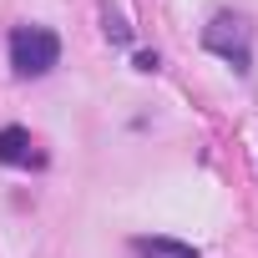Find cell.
Segmentation results:
<instances>
[{"label":"cell","mask_w":258,"mask_h":258,"mask_svg":"<svg viewBox=\"0 0 258 258\" xmlns=\"http://www.w3.org/2000/svg\"><path fill=\"white\" fill-rule=\"evenodd\" d=\"M101 21H106V36H111V41H121V46H126V41H132V26H126V21H121V16H116L111 6L101 11Z\"/></svg>","instance_id":"cell-5"},{"label":"cell","mask_w":258,"mask_h":258,"mask_svg":"<svg viewBox=\"0 0 258 258\" xmlns=\"http://www.w3.org/2000/svg\"><path fill=\"white\" fill-rule=\"evenodd\" d=\"M142 258H203L192 243H177V238H137L132 243Z\"/></svg>","instance_id":"cell-4"},{"label":"cell","mask_w":258,"mask_h":258,"mask_svg":"<svg viewBox=\"0 0 258 258\" xmlns=\"http://www.w3.org/2000/svg\"><path fill=\"white\" fill-rule=\"evenodd\" d=\"M0 162H6V167L36 162V142H31L26 126H0Z\"/></svg>","instance_id":"cell-3"},{"label":"cell","mask_w":258,"mask_h":258,"mask_svg":"<svg viewBox=\"0 0 258 258\" xmlns=\"http://www.w3.org/2000/svg\"><path fill=\"white\" fill-rule=\"evenodd\" d=\"M213 51H223L238 71L248 66V31H243V21H233V16H218L213 26H208V36H203Z\"/></svg>","instance_id":"cell-2"},{"label":"cell","mask_w":258,"mask_h":258,"mask_svg":"<svg viewBox=\"0 0 258 258\" xmlns=\"http://www.w3.org/2000/svg\"><path fill=\"white\" fill-rule=\"evenodd\" d=\"M56 61H61L56 31H46V26H21V31L11 36V66H16L21 76H46Z\"/></svg>","instance_id":"cell-1"}]
</instances>
